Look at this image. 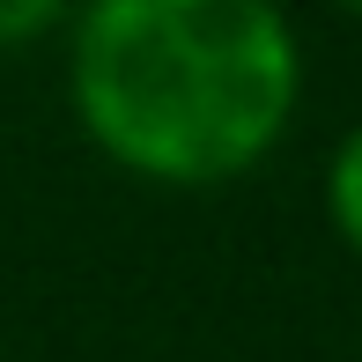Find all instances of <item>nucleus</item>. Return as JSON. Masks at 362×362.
Listing matches in <instances>:
<instances>
[{
    "instance_id": "obj_1",
    "label": "nucleus",
    "mask_w": 362,
    "mask_h": 362,
    "mask_svg": "<svg viewBox=\"0 0 362 362\" xmlns=\"http://www.w3.org/2000/svg\"><path fill=\"white\" fill-rule=\"evenodd\" d=\"M67 89L119 170L148 185H229L288 134L303 52L267 0H104L74 15Z\"/></svg>"
},
{
    "instance_id": "obj_2",
    "label": "nucleus",
    "mask_w": 362,
    "mask_h": 362,
    "mask_svg": "<svg viewBox=\"0 0 362 362\" xmlns=\"http://www.w3.org/2000/svg\"><path fill=\"white\" fill-rule=\"evenodd\" d=\"M325 215H333L340 244L362 252V126H348V141L325 163Z\"/></svg>"
},
{
    "instance_id": "obj_3",
    "label": "nucleus",
    "mask_w": 362,
    "mask_h": 362,
    "mask_svg": "<svg viewBox=\"0 0 362 362\" xmlns=\"http://www.w3.org/2000/svg\"><path fill=\"white\" fill-rule=\"evenodd\" d=\"M37 30H59V8H45V0H8L0 8V45H23Z\"/></svg>"
}]
</instances>
